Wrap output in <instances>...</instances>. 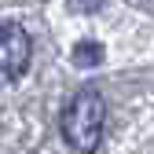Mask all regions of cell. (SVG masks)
I'll return each mask as SVG.
<instances>
[{
    "label": "cell",
    "mask_w": 154,
    "mask_h": 154,
    "mask_svg": "<svg viewBox=\"0 0 154 154\" xmlns=\"http://www.w3.org/2000/svg\"><path fill=\"white\" fill-rule=\"evenodd\" d=\"M103 121H106V103L95 88H81L70 99V106L63 110V140L81 150L92 154L103 140Z\"/></svg>",
    "instance_id": "obj_1"
},
{
    "label": "cell",
    "mask_w": 154,
    "mask_h": 154,
    "mask_svg": "<svg viewBox=\"0 0 154 154\" xmlns=\"http://www.w3.org/2000/svg\"><path fill=\"white\" fill-rule=\"evenodd\" d=\"M33 41L18 22H0V85L18 81L29 70Z\"/></svg>",
    "instance_id": "obj_2"
},
{
    "label": "cell",
    "mask_w": 154,
    "mask_h": 154,
    "mask_svg": "<svg viewBox=\"0 0 154 154\" xmlns=\"http://www.w3.org/2000/svg\"><path fill=\"white\" fill-rule=\"evenodd\" d=\"M70 63H73V66H81V70L99 66V63H103V44H95V41H81V44H73Z\"/></svg>",
    "instance_id": "obj_3"
}]
</instances>
